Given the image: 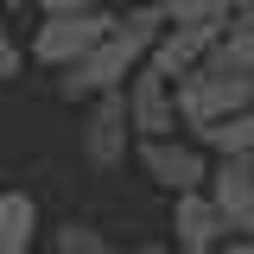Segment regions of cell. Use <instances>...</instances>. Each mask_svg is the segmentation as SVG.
<instances>
[{
	"label": "cell",
	"mask_w": 254,
	"mask_h": 254,
	"mask_svg": "<svg viewBox=\"0 0 254 254\" xmlns=\"http://www.w3.org/2000/svg\"><path fill=\"white\" fill-rule=\"evenodd\" d=\"M127 121H133V140H165V133H178V83L153 70V64H140L133 70V83H127Z\"/></svg>",
	"instance_id": "cell-6"
},
{
	"label": "cell",
	"mask_w": 254,
	"mask_h": 254,
	"mask_svg": "<svg viewBox=\"0 0 254 254\" xmlns=\"http://www.w3.org/2000/svg\"><path fill=\"white\" fill-rule=\"evenodd\" d=\"M222 254H254V235H229V242H222Z\"/></svg>",
	"instance_id": "cell-17"
},
{
	"label": "cell",
	"mask_w": 254,
	"mask_h": 254,
	"mask_svg": "<svg viewBox=\"0 0 254 254\" xmlns=\"http://www.w3.org/2000/svg\"><path fill=\"white\" fill-rule=\"evenodd\" d=\"M197 146H203L210 159L248 165V159H254V108H242V115H229V121H216V127H203Z\"/></svg>",
	"instance_id": "cell-10"
},
{
	"label": "cell",
	"mask_w": 254,
	"mask_h": 254,
	"mask_svg": "<svg viewBox=\"0 0 254 254\" xmlns=\"http://www.w3.org/2000/svg\"><path fill=\"white\" fill-rule=\"evenodd\" d=\"M172 26L165 19V6H133V13H115V26H108V38L95 45L89 58H76L70 70H58V95L64 102H95V95H115L133 83V70L153 58L159 32Z\"/></svg>",
	"instance_id": "cell-1"
},
{
	"label": "cell",
	"mask_w": 254,
	"mask_h": 254,
	"mask_svg": "<svg viewBox=\"0 0 254 254\" xmlns=\"http://www.w3.org/2000/svg\"><path fill=\"white\" fill-rule=\"evenodd\" d=\"M127 254H185V248H172V242H140V248H127Z\"/></svg>",
	"instance_id": "cell-18"
},
{
	"label": "cell",
	"mask_w": 254,
	"mask_h": 254,
	"mask_svg": "<svg viewBox=\"0 0 254 254\" xmlns=\"http://www.w3.org/2000/svg\"><path fill=\"white\" fill-rule=\"evenodd\" d=\"M210 64H216V70H229V76H248V83H254V19L222 26V45L210 51Z\"/></svg>",
	"instance_id": "cell-13"
},
{
	"label": "cell",
	"mask_w": 254,
	"mask_h": 254,
	"mask_svg": "<svg viewBox=\"0 0 254 254\" xmlns=\"http://www.w3.org/2000/svg\"><path fill=\"white\" fill-rule=\"evenodd\" d=\"M248 178H254V159H248Z\"/></svg>",
	"instance_id": "cell-21"
},
{
	"label": "cell",
	"mask_w": 254,
	"mask_h": 254,
	"mask_svg": "<svg viewBox=\"0 0 254 254\" xmlns=\"http://www.w3.org/2000/svg\"><path fill=\"white\" fill-rule=\"evenodd\" d=\"M242 108H254V83L248 76H229L216 64H197L190 76H178V121H185L190 133L229 121V115H242Z\"/></svg>",
	"instance_id": "cell-2"
},
{
	"label": "cell",
	"mask_w": 254,
	"mask_h": 254,
	"mask_svg": "<svg viewBox=\"0 0 254 254\" xmlns=\"http://www.w3.org/2000/svg\"><path fill=\"white\" fill-rule=\"evenodd\" d=\"M133 159H140V172L153 178L159 190H172V197H185V190H210V172H216V159L197 146V133H165V140H133Z\"/></svg>",
	"instance_id": "cell-3"
},
{
	"label": "cell",
	"mask_w": 254,
	"mask_h": 254,
	"mask_svg": "<svg viewBox=\"0 0 254 254\" xmlns=\"http://www.w3.org/2000/svg\"><path fill=\"white\" fill-rule=\"evenodd\" d=\"M26 70V45H19V32L6 26V6H0V83H13Z\"/></svg>",
	"instance_id": "cell-15"
},
{
	"label": "cell",
	"mask_w": 254,
	"mask_h": 254,
	"mask_svg": "<svg viewBox=\"0 0 254 254\" xmlns=\"http://www.w3.org/2000/svg\"><path fill=\"white\" fill-rule=\"evenodd\" d=\"M108 6H121V13H133V6H153V0H108Z\"/></svg>",
	"instance_id": "cell-19"
},
{
	"label": "cell",
	"mask_w": 254,
	"mask_h": 254,
	"mask_svg": "<svg viewBox=\"0 0 254 254\" xmlns=\"http://www.w3.org/2000/svg\"><path fill=\"white\" fill-rule=\"evenodd\" d=\"M76 146H83V165H89V172H121V165H127V146H133L127 89L89 102V121H83V133H76Z\"/></svg>",
	"instance_id": "cell-5"
},
{
	"label": "cell",
	"mask_w": 254,
	"mask_h": 254,
	"mask_svg": "<svg viewBox=\"0 0 254 254\" xmlns=\"http://www.w3.org/2000/svg\"><path fill=\"white\" fill-rule=\"evenodd\" d=\"M95 6H108V0H38L45 19H51V13H95Z\"/></svg>",
	"instance_id": "cell-16"
},
{
	"label": "cell",
	"mask_w": 254,
	"mask_h": 254,
	"mask_svg": "<svg viewBox=\"0 0 254 254\" xmlns=\"http://www.w3.org/2000/svg\"><path fill=\"white\" fill-rule=\"evenodd\" d=\"M172 26H242L254 19V0H159Z\"/></svg>",
	"instance_id": "cell-12"
},
{
	"label": "cell",
	"mask_w": 254,
	"mask_h": 254,
	"mask_svg": "<svg viewBox=\"0 0 254 254\" xmlns=\"http://www.w3.org/2000/svg\"><path fill=\"white\" fill-rule=\"evenodd\" d=\"M222 45V26H165L159 32V45H153V70H165L172 83L178 76H190L197 64H210V51Z\"/></svg>",
	"instance_id": "cell-8"
},
{
	"label": "cell",
	"mask_w": 254,
	"mask_h": 254,
	"mask_svg": "<svg viewBox=\"0 0 254 254\" xmlns=\"http://www.w3.org/2000/svg\"><path fill=\"white\" fill-rule=\"evenodd\" d=\"M0 6H6V13H19V6H38V0H0Z\"/></svg>",
	"instance_id": "cell-20"
},
{
	"label": "cell",
	"mask_w": 254,
	"mask_h": 254,
	"mask_svg": "<svg viewBox=\"0 0 254 254\" xmlns=\"http://www.w3.org/2000/svg\"><path fill=\"white\" fill-rule=\"evenodd\" d=\"M222 242H229V222H222V210H216L210 190L172 197V248H185V254H222Z\"/></svg>",
	"instance_id": "cell-7"
},
{
	"label": "cell",
	"mask_w": 254,
	"mask_h": 254,
	"mask_svg": "<svg viewBox=\"0 0 254 254\" xmlns=\"http://www.w3.org/2000/svg\"><path fill=\"white\" fill-rule=\"evenodd\" d=\"M210 197H216L229 235H254V178H248V165L216 159V172H210Z\"/></svg>",
	"instance_id": "cell-9"
},
{
	"label": "cell",
	"mask_w": 254,
	"mask_h": 254,
	"mask_svg": "<svg viewBox=\"0 0 254 254\" xmlns=\"http://www.w3.org/2000/svg\"><path fill=\"white\" fill-rule=\"evenodd\" d=\"M51 254H121V248H115V242H108L95 222H64V229H58V248H51Z\"/></svg>",
	"instance_id": "cell-14"
},
{
	"label": "cell",
	"mask_w": 254,
	"mask_h": 254,
	"mask_svg": "<svg viewBox=\"0 0 254 254\" xmlns=\"http://www.w3.org/2000/svg\"><path fill=\"white\" fill-rule=\"evenodd\" d=\"M108 26H115L108 6H95V13H51V19H38V32H32V58L45 64V70H70L76 58H89L95 45L108 38Z\"/></svg>",
	"instance_id": "cell-4"
},
{
	"label": "cell",
	"mask_w": 254,
	"mask_h": 254,
	"mask_svg": "<svg viewBox=\"0 0 254 254\" xmlns=\"http://www.w3.org/2000/svg\"><path fill=\"white\" fill-rule=\"evenodd\" d=\"M32 235H38L32 190H0V254H32Z\"/></svg>",
	"instance_id": "cell-11"
}]
</instances>
